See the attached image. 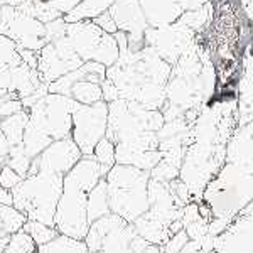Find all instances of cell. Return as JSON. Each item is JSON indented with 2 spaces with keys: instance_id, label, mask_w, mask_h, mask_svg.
Listing matches in <instances>:
<instances>
[{
  "instance_id": "6da1fadb",
  "label": "cell",
  "mask_w": 253,
  "mask_h": 253,
  "mask_svg": "<svg viewBox=\"0 0 253 253\" xmlns=\"http://www.w3.org/2000/svg\"><path fill=\"white\" fill-rule=\"evenodd\" d=\"M107 172L108 169L101 167L91 156H83L71 170L64 174L63 193L54 214V228L58 233L84 240L89 228L86 214L88 194Z\"/></svg>"
},
{
  "instance_id": "d6986e66",
  "label": "cell",
  "mask_w": 253,
  "mask_h": 253,
  "mask_svg": "<svg viewBox=\"0 0 253 253\" xmlns=\"http://www.w3.org/2000/svg\"><path fill=\"white\" fill-rule=\"evenodd\" d=\"M22 231H26V233L31 236L32 242L36 243V247L49 243L54 236H58V230H56L54 226H47V224H44V223L32 221V219H27Z\"/></svg>"
},
{
  "instance_id": "52a82bcc",
  "label": "cell",
  "mask_w": 253,
  "mask_h": 253,
  "mask_svg": "<svg viewBox=\"0 0 253 253\" xmlns=\"http://www.w3.org/2000/svg\"><path fill=\"white\" fill-rule=\"evenodd\" d=\"M193 36L194 32L181 22H174L164 27H147L144 46L150 47L166 63L174 66L179 58L193 47Z\"/></svg>"
},
{
  "instance_id": "30bf717a",
  "label": "cell",
  "mask_w": 253,
  "mask_h": 253,
  "mask_svg": "<svg viewBox=\"0 0 253 253\" xmlns=\"http://www.w3.org/2000/svg\"><path fill=\"white\" fill-rule=\"evenodd\" d=\"M81 157L83 154L80 152L78 145L71 137H66L49 144L38 157L32 159L29 170H47L64 175Z\"/></svg>"
},
{
  "instance_id": "8fae6325",
  "label": "cell",
  "mask_w": 253,
  "mask_h": 253,
  "mask_svg": "<svg viewBox=\"0 0 253 253\" xmlns=\"http://www.w3.org/2000/svg\"><path fill=\"white\" fill-rule=\"evenodd\" d=\"M105 34L107 32L101 31L93 20H78V22L66 24L64 38L71 44V47L75 49L81 61L88 63V61H95L98 47H100Z\"/></svg>"
},
{
  "instance_id": "44dd1931",
  "label": "cell",
  "mask_w": 253,
  "mask_h": 253,
  "mask_svg": "<svg viewBox=\"0 0 253 253\" xmlns=\"http://www.w3.org/2000/svg\"><path fill=\"white\" fill-rule=\"evenodd\" d=\"M91 157L95 159V161L101 167H105V169L110 170L113 166L117 164V161H115V144H113V142L110 140L108 137H103L95 145Z\"/></svg>"
},
{
  "instance_id": "7a4b0ae2",
  "label": "cell",
  "mask_w": 253,
  "mask_h": 253,
  "mask_svg": "<svg viewBox=\"0 0 253 253\" xmlns=\"http://www.w3.org/2000/svg\"><path fill=\"white\" fill-rule=\"evenodd\" d=\"M75 103V100L64 95L46 93L31 108H27L29 122L22 137V147L27 157H38L49 144L71 135V115Z\"/></svg>"
},
{
  "instance_id": "8992f818",
  "label": "cell",
  "mask_w": 253,
  "mask_h": 253,
  "mask_svg": "<svg viewBox=\"0 0 253 253\" xmlns=\"http://www.w3.org/2000/svg\"><path fill=\"white\" fill-rule=\"evenodd\" d=\"M0 34L17 44L24 51L39 52L47 44L46 26L17 7H0Z\"/></svg>"
},
{
  "instance_id": "2e32d148",
  "label": "cell",
  "mask_w": 253,
  "mask_h": 253,
  "mask_svg": "<svg viewBox=\"0 0 253 253\" xmlns=\"http://www.w3.org/2000/svg\"><path fill=\"white\" fill-rule=\"evenodd\" d=\"M36 253H88V247L84 240L58 233V236H54L49 243L36 247Z\"/></svg>"
},
{
  "instance_id": "5bb4252c",
  "label": "cell",
  "mask_w": 253,
  "mask_h": 253,
  "mask_svg": "<svg viewBox=\"0 0 253 253\" xmlns=\"http://www.w3.org/2000/svg\"><path fill=\"white\" fill-rule=\"evenodd\" d=\"M113 2L115 0H81L71 12L63 15V19L68 24L78 22V20H93L103 12H108L110 7L113 5Z\"/></svg>"
},
{
  "instance_id": "9c48e42d",
  "label": "cell",
  "mask_w": 253,
  "mask_h": 253,
  "mask_svg": "<svg viewBox=\"0 0 253 253\" xmlns=\"http://www.w3.org/2000/svg\"><path fill=\"white\" fill-rule=\"evenodd\" d=\"M117 29L128 39L130 51H140L144 47V34L149 27L138 0H115L108 9Z\"/></svg>"
},
{
  "instance_id": "7c38bea8",
  "label": "cell",
  "mask_w": 253,
  "mask_h": 253,
  "mask_svg": "<svg viewBox=\"0 0 253 253\" xmlns=\"http://www.w3.org/2000/svg\"><path fill=\"white\" fill-rule=\"evenodd\" d=\"M149 27H164L177 22L186 12L184 0H138Z\"/></svg>"
},
{
  "instance_id": "603a6c76",
  "label": "cell",
  "mask_w": 253,
  "mask_h": 253,
  "mask_svg": "<svg viewBox=\"0 0 253 253\" xmlns=\"http://www.w3.org/2000/svg\"><path fill=\"white\" fill-rule=\"evenodd\" d=\"M20 181H22V177H20L12 167H9L7 164H3L0 167V187H2V189L12 191Z\"/></svg>"
},
{
  "instance_id": "4316f807",
  "label": "cell",
  "mask_w": 253,
  "mask_h": 253,
  "mask_svg": "<svg viewBox=\"0 0 253 253\" xmlns=\"http://www.w3.org/2000/svg\"><path fill=\"white\" fill-rule=\"evenodd\" d=\"M5 5V0H0V7H3Z\"/></svg>"
},
{
  "instance_id": "ffe728a7",
  "label": "cell",
  "mask_w": 253,
  "mask_h": 253,
  "mask_svg": "<svg viewBox=\"0 0 253 253\" xmlns=\"http://www.w3.org/2000/svg\"><path fill=\"white\" fill-rule=\"evenodd\" d=\"M31 162H32V159L27 157V154H26V150H24L22 144L10 147L9 154H7V159H5V164L9 167H12V169H14L22 179L26 177L27 172H29Z\"/></svg>"
},
{
  "instance_id": "ba28073f",
  "label": "cell",
  "mask_w": 253,
  "mask_h": 253,
  "mask_svg": "<svg viewBox=\"0 0 253 253\" xmlns=\"http://www.w3.org/2000/svg\"><path fill=\"white\" fill-rule=\"evenodd\" d=\"M83 61L71 44L68 42L66 38H61L56 41H51L38 52V69L42 83H52L61 76L75 71L80 66H83Z\"/></svg>"
},
{
  "instance_id": "7402d4cb",
  "label": "cell",
  "mask_w": 253,
  "mask_h": 253,
  "mask_svg": "<svg viewBox=\"0 0 253 253\" xmlns=\"http://www.w3.org/2000/svg\"><path fill=\"white\" fill-rule=\"evenodd\" d=\"M2 253H36V243L26 231L20 230L17 233L10 235L9 243Z\"/></svg>"
},
{
  "instance_id": "277c9868",
  "label": "cell",
  "mask_w": 253,
  "mask_h": 253,
  "mask_svg": "<svg viewBox=\"0 0 253 253\" xmlns=\"http://www.w3.org/2000/svg\"><path fill=\"white\" fill-rule=\"evenodd\" d=\"M110 211L133 223L149 211V172L133 166L115 164L105 174Z\"/></svg>"
},
{
  "instance_id": "484cf974",
  "label": "cell",
  "mask_w": 253,
  "mask_h": 253,
  "mask_svg": "<svg viewBox=\"0 0 253 253\" xmlns=\"http://www.w3.org/2000/svg\"><path fill=\"white\" fill-rule=\"evenodd\" d=\"M9 240H10V235L7 233V231L3 230L2 226H0V253H2L3 250H5L7 243H9Z\"/></svg>"
},
{
  "instance_id": "3957f363",
  "label": "cell",
  "mask_w": 253,
  "mask_h": 253,
  "mask_svg": "<svg viewBox=\"0 0 253 253\" xmlns=\"http://www.w3.org/2000/svg\"><path fill=\"white\" fill-rule=\"evenodd\" d=\"M64 175L47 170H29L26 177L12 189L14 208L27 219L54 226L56 206L63 193Z\"/></svg>"
},
{
  "instance_id": "e0dca14e",
  "label": "cell",
  "mask_w": 253,
  "mask_h": 253,
  "mask_svg": "<svg viewBox=\"0 0 253 253\" xmlns=\"http://www.w3.org/2000/svg\"><path fill=\"white\" fill-rule=\"evenodd\" d=\"M26 221V214L20 213L17 208H14V205H0V226L9 235L22 230Z\"/></svg>"
},
{
  "instance_id": "cb8c5ba5",
  "label": "cell",
  "mask_w": 253,
  "mask_h": 253,
  "mask_svg": "<svg viewBox=\"0 0 253 253\" xmlns=\"http://www.w3.org/2000/svg\"><path fill=\"white\" fill-rule=\"evenodd\" d=\"M93 22H95L103 32H107V34H117V32H118L115 22H113L112 15H110L108 12H103L101 15L95 17V19H93Z\"/></svg>"
},
{
  "instance_id": "5b68a950",
  "label": "cell",
  "mask_w": 253,
  "mask_h": 253,
  "mask_svg": "<svg viewBox=\"0 0 253 253\" xmlns=\"http://www.w3.org/2000/svg\"><path fill=\"white\" fill-rule=\"evenodd\" d=\"M108 128V103L98 101L93 105L75 103L71 115V137L83 156H91L93 149Z\"/></svg>"
},
{
  "instance_id": "d4e9b609",
  "label": "cell",
  "mask_w": 253,
  "mask_h": 253,
  "mask_svg": "<svg viewBox=\"0 0 253 253\" xmlns=\"http://www.w3.org/2000/svg\"><path fill=\"white\" fill-rule=\"evenodd\" d=\"M9 150H10L9 142H7L5 135L2 133V130H0V167L5 164V159H7V154H9Z\"/></svg>"
},
{
  "instance_id": "9a60e30c",
  "label": "cell",
  "mask_w": 253,
  "mask_h": 253,
  "mask_svg": "<svg viewBox=\"0 0 253 253\" xmlns=\"http://www.w3.org/2000/svg\"><path fill=\"white\" fill-rule=\"evenodd\" d=\"M27 122H29V112L26 108L14 113V115L3 118V120H0V130L5 135L10 147L22 144L24 130H26Z\"/></svg>"
},
{
  "instance_id": "4fadbf2b",
  "label": "cell",
  "mask_w": 253,
  "mask_h": 253,
  "mask_svg": "<svg viewBox=\"0 0 253 253\" xmlns=\"http://www.w3.org/2000/svg\"><path fill=\"white\" fill-rule=\"evenodd\" d=\"M110 203H108V193H107V182L105 177L100 179V182L89 191L88 194V203H86V214H88V223L91 224L96 219L103 218V216L110 214Z\"/></svg>"
},
{
  "instance_id": "ac0fdd59",
  "label": "cell",
  "mask_w": 253,
  "mask_h": 253,
  "mask_svg": "<svg viewBox=\"0 0 253 253\" xmlns=\"http://www.w3.org/2000/svg\"><path fill=\"white\" fill-rule=\"evenodd\" d=\"M22 63L17 44L12 39L0 34V71L10 69Z\"/></svg>"
}]
</instances>
